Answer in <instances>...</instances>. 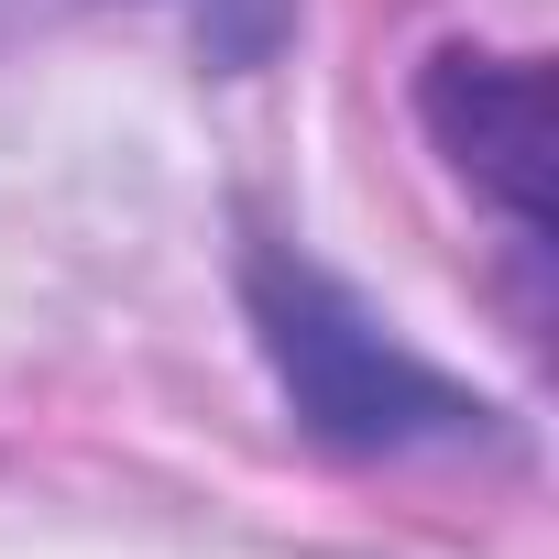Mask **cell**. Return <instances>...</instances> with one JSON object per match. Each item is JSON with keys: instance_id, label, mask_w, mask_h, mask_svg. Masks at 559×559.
<instances>
[{"instance_id": "1", "label": "cell", "mask_w": 559, "mask_h": 559, "mask_svg": "<svg viewBox=\"0 0 559 559\" xmlns=\"http://www.w3.org/2000/svg\"><path fill=\"white\" fill-rule=\"evenodd\" d=\"M252 330H263V362L286 384L297 428L352 450V461H395V450H461L483 439V395L450 384L439 362H417L352 286H330L319 263L297 252H252Z\"/></svg>"}, {"instance_id": "3", "label": "cell", "mask_w": 559, "mask_h": 559, "mask_svg": "<svg viewBox=\"0 0 559 559\" xmlns=\"http://www.w3.org/2000/svg\"><path fill=\"white\" fill-rule=\"evenodd\" d=\"M0 12H23V0H0Z\"/></svg>"}, {"instance_id": "2", "label": "cell", "mask_w": 559, "mask_h": 559, "mask_svg": "<svg viewBox=\"0 0 559 559\" xmlns=\"http://www.w3.org/2000/svg\"><path fill=\"white\" fill-rule=\"evenodd\" d=\"M417 110H428L439 154H450L526 241H548V67H537V56H472V45H450V56L428 67Z\"/></svg>"}]
</instances>
